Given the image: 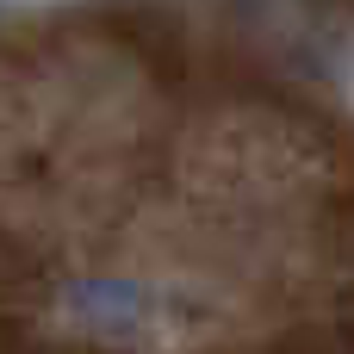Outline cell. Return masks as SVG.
Returning <instances> with one entry per match:
<instances>
[{"instance_id": "1", "label": "cell", "mask_w": 354, "mask_h": 354, "mask_svg": "<svg viewBox=\"0 0 354 354\" xmlns=\"http://www.w3.org/2000/svg\"><path fill=\"white\" fill-rule=\"evenodd\" d=\"M75 305H81L93 324H131L137 292H131V286H112V280H93V286H81V292H75Z\"/></svg>"}]
</instances>
